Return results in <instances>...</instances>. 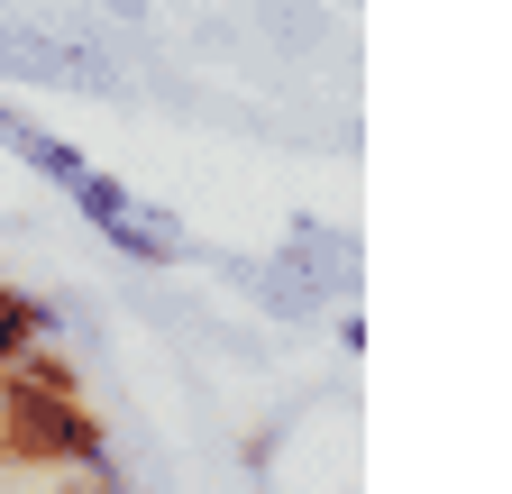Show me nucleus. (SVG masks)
<instances>
[{
  "instance_id": "obj_2",
  "label": "nucleus",
  "mask_w": 512,
  "mask_h": 494,
  "mask_svg": "<svg viewBox=\"0 0 512 494\" xmlns=\"http://www.w3.org/2000/svg\"><path fill=\"white\" fill-rule=\"evenodd\" d=\"M46 321H55V302H37V293H19V284H0V366H10L19 348H37Z\"/></svg>"
},
{
  "instance_id": "obj_1",
  "label": "nucleus",
  "mask_w": 512,
  "mask_h": 494,
  "mask_svg": "<svg viewBox=\"0 0 512 494\" xmlns=\"http://www.w3.org/2000/svg\"><path fill=\"white\" fill-rule=\"evenodd\" d=\"M0 458H19V467H101V421L74 394L0 385Z\"/></svg>"
}]
</instances>
